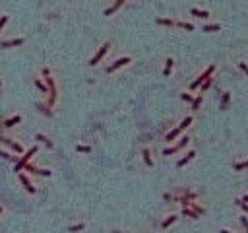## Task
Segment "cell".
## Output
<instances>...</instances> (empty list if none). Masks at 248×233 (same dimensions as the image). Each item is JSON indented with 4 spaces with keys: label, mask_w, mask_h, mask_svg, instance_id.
<instances>
[{
    "label": "cell",
    "mask_w": 248,
    "mask_h": 233,
    "mask_svg": "<svg viewBox=\"0 0 248 233\" xmlns=\"http://www.w3.org/2000/svg\"><path fill=\"white\" fill-rule=\"evenodd\" d=\"M43 76L47 78V86H49V93H50L49 105H54V101H56V86H54V80L50 78V72H49V68H43Z\"/></svg>",
    "instance_id": "obj_1"
},
{
    "label": "cell",
    "mask_w": 248,
    "mask_h": 233,
    "mask_svg": "<svg viewBox=\"0 0 248 233\" xmlns=\"http://www.w3.org/2000/svg\"><path fill=\"white\" fill-rule=\"evenodd\" d=\"M190 122H192V119H190V116H186V119H184V121L180 122V126H177L174 130H171V132L167 134V140H169V142H171V140H174V138H177V136H178V134L182 132V130H184V128H186L188 125H190Z\"/></svg>",
    "instance_id": "obj_2"
},
{
    "label": "cell",
    "mask_w": 248,
    "mask_h": 233,
    "mask_svg": "<svg viewBox=\"0 0 248 233\" xmlns=\"http://www.w3.org/2000/svg\"><path fill=\"white\" fill-rule=\"evenodd\" d=\"M213 70H215V66H213V64H211V66H209V68H207L206 72H203V74H202L200 78H196L194 82L190 84V87H192V90H196V87H200V86H202L203 82H206V80H207V78H209L211 74H213Z\"/></svg>",
    "instance_id": "obj_3"
},
{
    "label": "cell",
    "mask_w": 248,
    "mask_h": 233,
    "mask_svg": "<svg viewBox=\"0 0 248 233\" xmlns=\"http://www.w3.org/2000/svg\"><path fill=\"white\" fill-rule=\"evenodd\" d=\"M35 154H37V148H31L21 159H18V161H16V171H21V169H24V167L27 165V161H29V159H31Z\"/></svg>",
    "instance_id": "obj_4"
},
{
    "label": "cell",
    "mask_w": 248,
    "mask_h": 233,
    "mask_svg": "<svg viewBox=\"0 0 248 233\" xmlns=\"http://www.w3.org/2000/svg\"><path fill=\"white\" fill-rule=\"evenodd\" d=\"M188 140H190V138H186V136H184V138H180V142H178L177 146H173V148H167V150L163 152V156H171V154H177V152H178L180 148H184V146L188 144Z\"/></svg>",
    "instance_id": "obj_5"
},
{
    "label": "cell",
    "mask_w": 248,
    "mask_h": 233,
    "mask_svg": "<svg viewBox=\"0 0 248 233\" xmlns=\"http://www.w3.org/2000/svg\"><path fill=\"white\" fill-rule=\"evenodd\" d=\"M107 51H109V43H105V45H103V47L99 49V53H97V55H95V56H93L91 60H89V64H91V66H95V64H97V62L101 60V58L105 56V53H107Z\"/></svg>",
    "instance_id": "obj_6"
},
{
    "label": "cell",
    "mask_w": 248,
    "mask_h": 233,
    "mask_svg": "<svg viewBox=\"0 0 248 233\" xmlns=\"http://www.w3.org/2000/svg\"><path fill=\"white\" fill-rule=\"evenodd\" d=\"M128 62H130V58H128V56H122V58H118V60H116V62L113 64V66H109V68H107V72L111 74V72H114L116 68H120V66H124V64H128Z\"/></svg>",
    "instance_id": "obj_7"
},
{
    "label": "cell",
    "mask_w": 248,
    "mask_h": 233,
    "mask_svg": "<svg viewBox=\"0 0 248 233\" xmlns=\"http://www.w3.org/2000/svg\"><path fill=\"white\" fill-rule=\"evenodd\" d=\"M0 140H2L6 146H10V148H12L14 152H16V154H21V152H24V150H21V146H19L18 142H12L10 138H0Z\"/></svg>",
    "instance_id": "obj_8"
},
{
    "label": "cell",
    "mask_w": 248,
    "mask_h": 233,
    "mask_svg": "<svg viewBox=\"0 0 248 233\" xmlns=\"http://www.w3.org/2000/svg\"><path fill=\"white\" fill-rule=\"evenodd\" d=\"M24 43V39H10V41H2L0 43V47H4V49H10V47H18Z\"/></svg>",
    "instance_id": "obj_9"
},
{
    "label": "cell",
    "mask_w": 248,
    "mask_h": 233,
    "mask_svg": "<svg viewBox=\"0 0 248 233\" xmlns=\"http://www.w3.org/2000/svg\"><path fill=\"white\" fill-rule=\"evenodd\" d=\"M19 181H21V185H24L29 192H35V187L31 185V181H29V179L25 177V175H19Z\"/></svg>",
    "instance_id": "obj_10"
},
{
    "label": "cell",
    "mask_w": 248,
    "mask_h": 233,
    "mask_svg": "<svg viewBox=\"0 0 248 233\" xmlns=\"http://www.w3.org/2000/svg\"><path fill=\"white\" fill-rule=\"evenodd\" d=\"M122 4H124V0H116V2L111 6V8H107V10H105V16H111V14H114V12L122 6Z\"/></svg>",
    "instance_id": "obj_11"
},
{
    "label": "cell",
    "mask_w": 248,
    "mask_h": 233,
    "mask_svg": "<svg viewBox=\"0 0 248 233\" xmlns=\"http://www.w3.org/2000/svg\"><path fill=\"white\" fill-rule=\"evenodd\" d=\"M194 156H196V152H188V154H186L184 157H182V159H180V161H178L177 165H178V167H184V165H186L188 161H190V159H192Z\"/></svg>",
    "instance_id": "obj_12"
},
{
    "label": "cell",
    "mask_w": 248,
    "mask_h": 233,
    "mask_svg": "<svg viewBox=\"0 0 248 233\" xmlns=\"http://www.w3.org/2000/svg\"><path fill=\"white\" fill-rule=\"evenodd\" d=\"M192 16H198V18H207V16H209V12H206V10H196V8H192Z\"/></svg>",
    "instance_id": "obj_13"
},
{
    "label": "cell",
    "mask_w": 248,
    "mask_h": 233,
    "mask_svg": "<svg viewBox=\"0 0 248 233\" xmlns=\"http://www.w3.org/2000/svg\"><path fill=\"white\" fill-rule=\"evenodd\" d=\"M19 121H21V119L16 115V116H12V119H8V121H6V122H4V126H14V125H18Z\"/></svg>",
    "instance_id": "obj_14"
},
{
    "label": "cell",
    "mask_w": 248,
    "mask_h": 233,
    "mask_svg": "<svg viewBox=\"0 0 248 233\" xmlns=\"http://www.w3.org/2000/svg\"><path fill=\"white\" fill-rule=\"evenodd\" d=\"M173 64H174V60H173V58H169V60H167V66H165V72H163L165 76H169V74H171V70H173Z\"/></svg>",
    "instance_id": "obj_15"
},
{
    "label": "cell",
    "mask_w": 248,
    "mask_h": 233,
    "mask_svg": "<svg viewBox=\"0 0 248 233\" xmlns=\"http://www.w3.org/2000/svg\"><path fill=\"white\" fill-rule=\"evenodd\" d=\"M37 140H39V142H45V144L49 146V148H53V142H50L47 136H43V134H37Z\"/></svg>",
    "instance_id": "obj_16"
},
{
    "label": "cell",
    "mask_w": 248,
    "mask_h": 233,
    "mask_svg": "<svg viewBox=\"0 0 248 233\" xmlns=\"http://www.w3.org/2000/svg\"><path fill=\"white\" fill-rule=\"evenodd\" d=\"M143 161L148 163V165H153V161H151V156H149V150H143Z\"/></svg>",
    "instance_id": "obj_17"
},
{
    "label": "cell",
    "mask_w": 248,
    "mask_h": 233,
    "mask_svg": "<svg viewBox=\"0 0 248 233\" xmlns=\"http://www.w3.org/2000/svg\"><path fill=\"white\" fill-rule=\"evenodd\" d=\"M174 220H177V216H171V218H167V220L163 222V227H169V225H171Z\"/></svg>",
    "instance_id": "obj_18"
},
{
    "label": "cell",
    "mask_w": 248,
    "mask_h": 233,
    "mask_svg": "<svg viewBox=\"0 0 248 233\" xmlns=\"http://www.w3.org/2000/svg\"><path fill=\"white\" fill-rule=\"evenodd\" d=\"M35 86H37V87H39V90L43 91V93H47V86H45V84H43V82H41V80H37V82H35Z\"/></svg>",
    "instance_id": "obj_19"
},
{
    "label": "cell",
    "mask_w": 248,
    "mask_h": 233,
    "mask_svg": "<svg viewBox=\"0 0 248 233\" xmlns=\"http://www.w3.org/2000/svg\"><path fill=\"white\" fill-rule=\"evenodd\" d=\"M78 152H82V154H89L91 148H89V146H78Z\"/></svg>",
    "instance_id": "obj_20"
},
{
    "label": "cell",
    "mask_w": 248,
    "mask_h": 233,
    "mask_svg": "<svg viewBox=\"0 0 248 233\" xmlns=\"http://www.w3.org/2000/svg\"><path fill=\"white\" fill-rule=\"evenodd\" d=\"M235 169H237V171H242V169H248V161H244V163H237V165H235Z\"/></svg>",
    "instance_id": "obj_21"
},
{
    "label": "cell",
    "mask_w": 248,
    "mask_h": 233,
    "mask_svg": "<svg viewBox=\"0 0 248 233\" xmlns=\"http://www.w3.org/2000/svg\"><path fill=\"white\" fill-rule=\"evenodd\" d=\"M184 216H190V218H198V212H192V210L184 208Z\"/></svg>",
    "instance_id": "obj_22"
},
{
    "label": "cell",
    "mask_w": 248,
    "mask_h": 233,
    "mask_svg": "<svg viewBox=\"0 0 248 233\" xmlns=\"http://www.w3.org/2000/svg\"><path fill=\"white\" fill-rule=\"evenodd\" d=\"M82 229H83V223H78V225H72V227H70L72 233H74V231H82Z\"/></svg>",
    "instance_id": "obj_23"
},
{
    "label": "cell",
    "mask_w": 248,
    "mask_h": 233,
    "mask_svg": "<svg viewBox=\"0 0 248 233\" xmlns=\"http://www.w3.org/2000/svg\"><path fill=\"white\" fill-rule=\"evenodd\" d=\"M235 202H237L238 206H240V208L244 210V212H248V204H246V202H242V200H235Z\"/></svg>",
    "instance_id": "obj_24"
},
{
    "label": "cell",
    "mask_w": 248,
    "mask_h": 233,
    "mask_svg": "<svg viewBox=\"0 0 248 233\" xmlns=\"http://www.w3.org/2000/svg\"><path fill=\"white\" fill-rule=\"evenodd\" d=\"M200 103H202V95L194 99V103H192V109H198V107H200Z\"/></svg>",
    "instance_id": "obj_25"
},
{
    "label": "cell",
    "mask_w": 248,
    "mask_h": 233,
    "mask_svg": "<svg viewBox=\"0 0 248 233\" xmlns=\"http://www.w3.org/2000/svg\"><path fill=\"white\" fill-rule=\"evenodd\" d=\"M217 29H219V25H206L203 31H217Z\"/></svg>",
    "instance_id": "obj_26"
},
{
    "label": "cell",
    "mask_w": 248,
    "mask_h": 233,
    "mask_svg": "<svg viewBox=\"0 0 248 233\" xmlns=\"http://www.w3.org/2000/svg\"><path fill=\"white\" fill-rule=\"evenodd\" d=\"M157 24H161V25H173V20H157Z\"/></svg>",
    "instance_id": "obj_27"
},
{
    "label": "cell",
    "mask_w": 248,
    "mask_h": 233,
    "mask_svg": "<svg viewBox=\"0 0 248 233\" xmlns=\"http://www.w3.org/2000/svg\"><path fill=\"white\" fill-rule=\"evenodd\" d=\"M209 86H211V78H207V80H206V82H203V84H202V90H203V91H206V90H207V87H209Z\"/></svg>",
    "instance_id": "obj_28"
},
{
    "label": "cell",
    "mask_w": 248,
    "mask_h": 233,
    "mask_svg": "<svg viewBox=\"0 0 248 233\" xmlns=\"http://www.w3.org/2000/svg\"><path fill=\"white\" fill-rule=\"evenodd\" d=\"M178 25H180V27H184V29H188V31H192V29H194V27H192L190 24H184V21H180Z\"/></svg>",
    "instance_id": "obj_29"
},
{
    "label": "cell",
    "mask_w": 248,
    "mask_h": 233,
    "mask_svg": "<svg viewBox=\"0 0 248 233\" xmlns=\"http://www.w3.org/2000/svg\"><path fill=\"white\" fill-rule=\"evenodd\" d=\"M240 222H242V225H244V229H246V233H248V220H246V218H240Z\"/></svg>",
    "instance_id": "obj_30"
},
{
    "label": "cell",
    "mask_w": 248,
    "mask_h": 233,
    "mask_svg": "<svg viewBox=\"0 0 248 233\" xmlns=\"http://www.w3.org/2000/svg\"><path fill=\"white\" fill-rule=\"evenodd\" d=\"M182 99H184V101H192V103H194V99L188 95V93H182Z\"/></svg>",
    "instance_id": "obj_31"
},
{
    "label": "cell",
    "mask_w": 248,
    "mask_h": 233,
    "mask_svg": "<svg viewBox=\"0 0 248 233\" xmlns=\"http://www.w3.org/2000/svg\"><path fill=\"white\" fill-rule=\"evenodd\" d=\"M240 68H242V72H246V74H248V66H246L244 62H240Z\"/></svg>",
    "instance_id": "obj_32"
},
{
    "label": "cell",
    "mask_w": 248,
    "mask_h": 233,
    "mask_svg": "<svg viewBox=\"0 0 248 233\" xmlns=\"http://www.w3.org/2000/svg\"><path fill=\"white\" fill-rule=\"evenodd\" d=\"M242 202H248V196H244V198H242Z\"/></svg>",
    "instance_id": "obj_33"
},
{
    "label": "cell",
    "mask_w": 248,
    "mask_h": 233,
    "mask_svg": "<svg viewBox=\"0 0 248 233\" xmlns=\"http://www.w3.org/2000/svg\"><path fill=\"white\" fill-rule=\"evenodd\" d=\"M221 233H231V231H227V229H223V231H221Z\"/></svg>",
    "instance_id": "obj_34"
},
{
    "label": "cell",
    "mask_w": 248,
    "mask_h": 233,
    "mask_svg": "<svg viewBox=\"0 0 248 233\" xmlns=\"http://www.w3.org/2000/svg\"><path fill=\"white\" fill-rule=\"evenodd\" d=\"M0 214H2V206H0Z\"/></svg>",
    "instance_id": "obj_35"
}]
</instances>
